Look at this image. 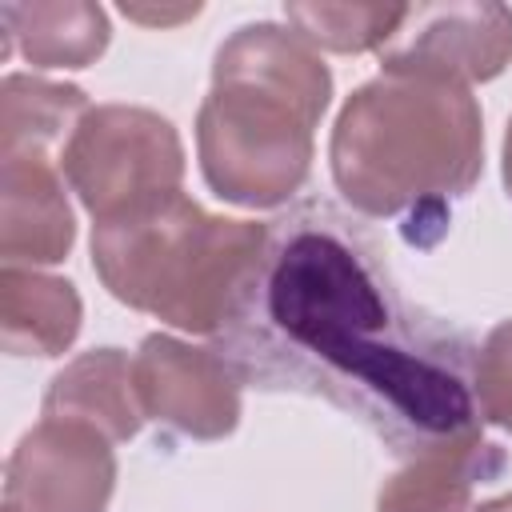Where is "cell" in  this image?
Here are the masks:
<instances>
[{
	"mask_svg": "<svg viewBox=\"0 0 512 512\" xmlns=\"http://www.w3.org/2000/svg\"><path fill=\"white\" fill-rule=\"evenodd\" d=\"M76 244L56 156H0V256L4 264H60Z\"/></svg>",
	"mask_w": 512,
	"mask_h": 512,
	"instance_id": "cell-9",
	"label": "cell"
},
{
	"mask_svg": "<svg viewBox=\"0 0 512 512\" xmlns=\"http://www.w3.org/2000/svg\"><path fill=\"white\" fill-rule=\"evenodd\" d=\"M240 384V372L220 352L168 332L144 336L132 356V388L144 420L168 424L192 440H224L236 432Z\"/></svg>",
	"mask_w": 512,
	"mask_h": 512,
	"instance_id": "cell-8",
	"label": "cell"
},
{
	"mask_svg": "<svg viewBox=\"0 0 512 512\" xmlns=\"http://www.w3.org/2000/svg\"><path fill=\"white\" fill-rule=\"evenodd\" d=\"M88 116V96L76 84L12 72L0 84V156H56Z\"/></svg>",
	"mask_w": 512,
	"mask_h": 512,
	"instance_id": "cell-14",
	"label": "cell"
},
{
	"mask_svg": "<svg viewBox=\"0 0 512 512\" xmlns=\"http://www.w3.org/2000/svg\"><path fill=\"white\" fill-rule=\"evenodd\" d=\"M4 44L0 56L12 48L32 68H88L104 56L112 28L108 12L88 0H16L0 4Z\"/></svg>",
	"mask_w": 512,
	"mask_h": 512,
	"instance_id": "cell-12",
	"label": "cell"
},
{
	"mask_svg": "<svg viewBox=\"0 0 512 512\" xmlns=\"http://www.w3.org/2000/svg\"><path fill=\"white\" fill-rule=\"evenodd\" d=\"M472 392L480 416L504 432H512V320H500L472 364Z\"/></svg>",
	"mask_w": 512,
	"mask_h": 512,
	"instance_id": "cell-16",
	"label": "cell"
},
{
	"mask_svg": "<svg viewBox=\"0 0 512 512\" xmlns=\"http://www.w3.org/2000/svg\"><path fill=\"white\" fill-rule=\"evenodd\" d=\"M472 512H512V492H508V496H496V500H484V504L472 508Z\"/></svg>",
	"mask_w": 512,
	"mask_h": 512,
	"instance_id": "cell-19",
	"label": "cell"
},
{
	"mask_svg": "<svg viewBox=\"0 0 512 512\" xmlns=\"http://www.w3.org/2000/svg\"><path fill=\"white\" fill-rule=\"evenodd\" d=\"M500 468L504 452L468 424L412 452V460L380 484L376 512H468L472 488L500 476Z\"/></svg>",
	"mask_w": 512,
	"mask_h": 512,
	"instance_id": "cell-10",
	"label": "cell"
},
{
	"mask_svg": "<svg viewBox=\"0 0 512 512\" xmlns=\"http://www.w3.org/2000/svg\"><path fill=\"white\" fill-rule=\"evenodd\" d=\"M112 492V440L76 420L40 416L4 464V512H104Z\"/></svg>",
	"mask_w": 512,
	"mask_h": 512,
	"instance_id": "cell-7",
	"label": "cell"
},
{
	"mask_svg": "<svg viewBox=\"0 0 512 512\" xmlns=\"http://www.w3.org/2000/svg\"><path fill=\"white\" fill-rule=\"evenodd\" d=\"M128 20H140V24H176V20H188V16H196L200 12V4H192V8H172V12H156V8H132V4H124L120 8Z\"/></svg>",
	"mask_w": 512,
	"mask_h": 512,
	"instance_id": "cell-17",
	"label": "cell"
},
{
	"mask_svg": "<svg viewBox=\"0 0 512 512\" xmlns=\"http://www.w3.org/2000/svg\"><path fill=\"white\" fill-rule=\"evenodd\" d=\"M500 180H504V192L512 196V116H508V128H504V148H500Z\"/></svg>",
	"mask_w": 512,
	"mask_h": 512,
	"instance_id": "cell-18",
	"label": "cell"
},
{
	"mask_svg": "<svg viewBox=\"0 0 512 512\" xmlns=\"http://www.w3.org/2000/svg\"><path fill=\"white\" fill-rule=\"evenodd\" d=\"M384 76L488 84L512 64V8L496 0L408 4L396 36L376 52Z\"/></svg>",
	"mask_w": 512,
	"mask_h": 512,
	"instance_id": "cell-6",
	"label": "cell"
},
{
	"mask_svg": "<svg viewBox=\"0 0 512 512\" xmlns=\"http://www.w3.org/2000/svg\"><path fill=\"white\" fill-rule=\"evenodd\" d=\"M332 100V72L292 28L244 24L212 60L196 112L204 184L236 208H280L312 172L316 124Z\"/></svg>",
	"mask_w": 512,
	"mask_h": 512,
	"instance_id": "cell-2",
	"label": "cell"
},
{
	"mask_svg": "<svg viewBox=\"0 0 512 512\" xmlns=\"http://www.w3.org/2000/svg\"><path fill=\"white\" fill-rule=\"evenodd\" d=\"M404 12H408V4H324V0L284 4L288 28L308 48L340 52V56L380 52L396 36Z\"/></svg>",
	"mask_w": 512,
	"mask_h": 512,
	"instance_id": "cell-15",
	"label": "cell"
},
{
	"mask_svg": "<svg viewBox=\"0 0 512 512\" xmlns=\"http://www.w3.org/2000/svg\"><path fill=\"white\" fill-rule=\"evenodd\" d=\"M268 320L328 372L368 388L420 436L476 424L464 380L440 360L388 340L392 316L372 268L328 228H296L268 268Z\"/></svg>",
	"mask_w": 512,
	"mask_h": 512,
	"instance_id": "cell-1",
	"label": "cell"
},
{
	"mask_svg": "<svg viewBox=\"0 0 512 512\" xmlns=\"http://www.w3.org/2000/svg\"><path fill=\"white\" fill-rule=\"evenodd\" d=\"M268 224L200 208L184 192L92 224V272L112 300L180 332L240 320L268 264Z\"/></svg>",
	"mask_w": 512,
	"mask_h": 512,
	"instance_id": "cell-4",
	"label": "cell"
},
{
	"mask_svg": "<svg viewBox=\"0 0 512 512\" xmlns=\"http://www.w3.org/2000/svg\"><path fill=\"white\" fill-rule=\"evenodd\" d=\"M44 420H76L104 432L112 444L132 440L144 428V412L132 388V364L124 348H92L68 360L44 392Z\"/></svg>",
	"mask_w": 512,
	"mask_h": 512,
	"instance_id": "cell-11",
	"label": "cell"
},
{
	"mask_svg": "<svg viewBox=\"0 0 512 512\" xmlns=\"http://www.w3.org/2000/svg\"><path fill=\"white\" fill-rule=\"evenodd\" d=\"M68 188L92 220L180 192L184 144L168 116L140 104H96L60 152Z\"/></svg>",
	"mask_w": 512,
	"mask_h": 512,
	"instance_id": "cell-5",
	"label": "cell"
},
{
	"mask_svg": "<svg viewBox=\"0 0 512 512\" xmlns=\"http://www.w3.org/2000/svg\"><path fill=\"white\" fill-rule=\"evenodd\" d=\"M328 168L344 204L364 216L440 208L484 172L480 104L460 84L380 72L340 104Z\"/></svg>",
	"mask_w": 512,
	"mask_h": 512,
	"instance_id": "cell-3",
	"label": "cell"
},
{
	"mask_svg": "<svg viewBox=\"0 0 512 512\" xmlns=\"http://www.w3.org/2000/svg\"><path fill=\"white\" fill-rule=\"evenodd\" d=\"M84 304L72 280L40 268H0V344L8 356H64L80 336Z\"/></svg>",
	"mask_w": 512,
	"mask_h": 512,
	"instance_id": "cell-13",
	"label": "cell"
}]
</instances>
